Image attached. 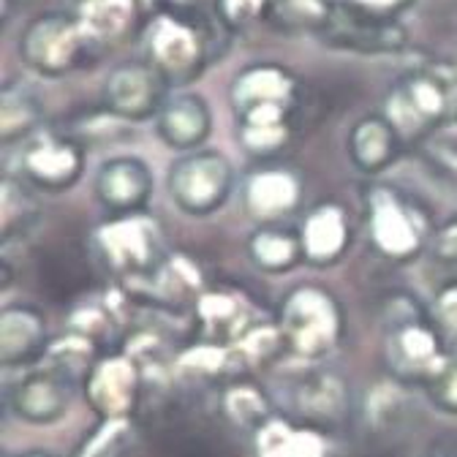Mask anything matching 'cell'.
<instances>
[{
    "label": "cell",
    "instance_id": "6da1fadb",
    "mask_svg": "<svg viewBox=\"0 0 457 457\" xmlns=\"http://www.w3.org/2000/svg\"><path fill=\"white\" fill-rule=\"evenodd\" d=\"M286 352L305 360H327L346 335V311L340 300L319 283H297L280 300L275 319Z\"/></svg>",
    "mask_w": 457,
    "mask_h": 457
},
{
    "label": "cell",
    "instance_id": "7a4b0ae2",
    "mask_svg": "<svg viewBox=\"0 0 457 457\" xmlns=\"http://www.w3.org/2000/svg\"><path fill=\"white\" fill-rule=\"evenodd\" d=\"M403 142H420L457 120V77L452 69H414L400 77L384 104Z\"/></svg>",
    "mask_w": 457,
    "mask_h": 457
},
{
    "label": "cell",
    "instance_id": "3957f363",
    "mask_svg": "<svg viewBox=\"0 0 457 457\" xmlns=\"http://www.w3.org/2000/svg\"><path fill=\"white\" fill-rule=\"evenodd\" d=\"M98 262L120 283H150L166 262L163 235L153 215H109L90 237Z\"/></svg>",
    "mask_w": 457,
    "mask_h": 457
},
{
    "label": "cell",
    "instance_id": "277c9868",
    "mask_svg": "<svg viewBox=\"0 0 457 457\" xmlns=\"http://www.w3.org/2000/svg\"><path fill=\"white\" fill-rule=\"evenodd\" d=\"M384 354L397 381L422 384L446 354L444 332L409 295H395L384 316Z\"/></svg>",
    "mask_w": 457,
    "mask_h": 457
},
{
    "label": "cell",
    "instance_id": "5b68a950",
    "mask_svg": "<svg viewBox=\"0 0 457 457\" xmlns=\"http://www.w3.org/2000/svg\"><path fill=\"white\" fill-rule=\"evenodd\" d=\"M368 235L376 253L392 264L414 262L430 243V215L400 188L376 183L365 191Z\"/></svg>",
    "mask_w": 457,
    "mask_h": 457
},
{
    "label": "cell",
    "instance_id": "8992f818",
    "mask_svg": "<svg viewBox=\"0 0 457 457\" xmlns=\"http://www.w3.org/2000/svg\"><path fill=\"white\" fill-rule=\"evenodd\" d=\"M93 41L87 38L79 17L63 12L36 14L20 33L17 52L28 71L44 79H63L87 63Z\"/></svg>",
    "mask_w": 457,
    "mask_h": 457
},
{
    "label": "cell",
    "instance_id": "52a82bcc",
    "mask_svg": "<svg viewBox=\"0 0 457 457\" xmlns=\"http://www.w3.org/2000/svg\"><path fill=\"white\" fill-rule=\"evenodd\" d=\"M145 61L169 87H188L207 69V41L186 12H161L145 33Z\"/></svg>",
    "mask_w": 457,
    "mask_h": 457
},
{
    "label": "cell",
    "instance_id": "ba28073f",
    "mask_svg": "<svg viewBox=\"0 0 457 457\" xmlns=\"http://www.w3.org/2000/svg\"><path fill=\"white\" fill-rule=\"evenodd\" d=\"M166 191L180 212L207 218L232 196L235 166L218 150L183 153L166 171Z\"/></svg>",
    "mask_w": 457,
    "mask_h": 457
},
{
    "label": "cell",
    "instance_id": "9c48e42d",
    "mask_svg": "<svg viewBox=\"0 0 457 457\" xmlns=\"http://www.w3.org/2000/svg\"><path fill=\"white\" fill-rule=\"evenodd\" d=\"M300 96V79L295 71L278 63H253L243 69L232 87V109L240 126H289L292 106Z\"/></svg>",
    "mask_w": 457,
    "mask_h": 457
},
{
    "label": "cell",
    "instance_id": "30bf717a",
    "mask_svg": "<svg viewBox=\"0 0 457 457\" xmlns=\"http://www.w3.org/2000/svg\"><path fill=\"white\" fill-rule=\"evenodd\" d=\"M82 389L87 406L101 420H131L142 400L145 370L126 349L104 352L87 370Z\"/></svg>",
    "mask_w": 457,
    "mask_h": 457
},
{
    "label": "cell",
    "instance_id": "8fae6325",
    "mask_svg": "<svg viewBox=\"0 0 457 457\" xmlns=\"http://www.w3.org/2000/svg\"><path fill=\"white\" fill-rule=\"evenodd\" d=\"M332 49L357 54H395L406 46L409 33L400 20L370 14L349 0H335L332 17L319 36Z\"/></svg>",
    "mask_w": 457,
    "mask_h": 457
},
{
    "label": "cell",
    "instance_id": "7c38bea8",
    "mask_svg": "<svg viewBox=\"0 0 457 457\" xmlns=\"http://www.w3.org/2000/svg\"><path fill=\"white\" fill-rule=\"evenodd\" d=\"M104 109L126 123L155 120L169 98V85L147 61H123L114 66L101 87Z\"/></svg>",
    "mask_w": 457,
    "mask_h": 457
},
{
    "label": "cell",
    "instance_id": "4fadbf2b",
    "mask_svg": "<svg viewBox=\"0 0 457 457\" xmlns=\"http://www.w3.org/2000/svg\"><path fill=\"white\" fill-rule=\"evenodd\" d=\"M20 171L25 183L46 194H63L85 175V145L71 134H38L28 139Z\"/></svg>",
    "mask_w": 457,
    "mask_h": 457
},
{
    "label": "cell",
    "instance_id": "5bb4252c",
    "mask_svg": "<svg viewBox=\"0 0 457 457\" xmlns=\"http://www.w3.org/2000/svg\"><path fill=\"white\" fill-rule=\"evenodd\" d=\"M74 381L66 370L44 362L41 368L25 370L9 386V409L28 425L61 422L74 400Z\"/></svg>",
    "mask_w": 457,
    "mask_h": 457
},
{
    "label": "cell",
    "instance_id": "9a60e30c",
    "mask_svg": "<svg viewBox=\"0 0 457 457\" xmlns=\"http://www.w3.org/2000/svg\"><path fill=\"white\" fill-rule=\"evenodd\" d=\"M79 22L93 41L101 46H123L147 33L155 20L153 0H79Z\"/></svg>",
    "mask_w": 457,
    "mask_h": 457
},
{
    "label": "cell",
    "instance_id": "2e32d148",
    "mask_svg": "<svg viewBox=\"0 0 457 457\" xmlns=\"http://www.w3.org/2000/svg\"><path fill=\"white\" fill-rule=\"evenodd\" d=\"M93 191L109 215L142 212L153 196V171L137 155H114L98 166Z\"/></svg>",
    "mask_w": 457,
    "mask_h": 457
},
{
    "label": "cell",
    "instance_id": "e0dca14e",
    "mask_svg": "<svg viewBox=\"0 0 457 457\" xmlns=\"http://www.w3.org/2000/svg\"><path fill=\"white\" fill-rule=\"evenodd\" d=\"M194 321L199 340L220 346H232L256 324L248 297L228 283H207V289L194 303Z\"/></svg>",
    "mask_w": 457,
    "mask_h": 457
},
{
    "label": "cell",
    "instance_id": "ac0fdd59",
    "mask_svg": "<svg viewBox=\"0 0 457 457\" xmlns=\"http://www.w3.org/2000/svg\"><path fill=\"white\" fill-rule=\"evenodd\" d=\"M292 414L303 422L319 425L324 430L340 425L352 411V389L335 370H311L303 373L292 392Z\"/></svg>",
    "mask_w": 457,
    "mask_h": 457
},
{
    "label": "cell",
    "instance_id": "d6986e66",
    "mask_svg": "<svg viewBox=\"0 0 457 457\" xmlns=\"http://www.w3.org/2000/svg\"><path fill=\"white\" fill-rule=\"evenodd\" d=\"M305 196L297 171L286 166H259L243 186L245 212L259 223H278L300 210Z\"/></svg>",
    "mask_w": 457,
    "mask_h": 457
},
{
    "label": "cell",
    "instance_id": "ffe728a7",
    "mask_svg": "<svg viewBox=\"0 0 457 457\" xmlns=\"http://www.w3.org/2000/svg\"><path fill=\"white\" fill-rule=\"evenodd\" d=\"M49 349L46 313L33 303H12L0 313V362L4 368H28L44 360Z\"/></svg>",
    "mask_w": 457,
    "mask_h": 457
},
{
    "label": "cell",
    "instance_id": "44dd1931",
    "mask_svg": "<svg viewBox=\"0 0 457 457\" xmlns=\"http://www.w3.org/2000/svg\"><path fill=\"white\" fill-rule=\"evenodd\" d=\"M212 131V109L199 93L178 90L166 98L155 118V134L158 139L178 150V153H194L202 150Z\"/></svg>",
    "mask_w": 457,
    "mask_h": 457
},
{
    "label": "cell",
    "instance_id": "7402d4cb",
    "mask_svg": "<svg viewBox=\"0 0 457 457\" xmlns=\"http://www.w3.org/2000/svg\"><path fill=\"white\" fill-rule=\"evenodd\" d=\"M352 218L340 202L316 204L300 226L303 256L313 267H332L352 248Z\"/></svg>",
    "mask_w": 457,
    "mask_h": 457
},
{
    "label": "cell",
    "instance_id": "603a6c76",
    "mask_svg": "<svg viewBox=\"0 0 457 457\" xmlns=\"http://www.w3.org/2000/svg\"><path fill=\"white\" fill-rule=\"evenodd\" d=\"M256 457H335L329 430L297 417L275 414L253 433Z\"/></svg>",
    "mask_w": 457,
    "mask_h": 457
},
{
    "label": "cell",
    "instance_id": "cb8c5ba5",
    "mask_svg": "<svg viewBox=\"0 0 457 457\" xmlns=\"http://www.w3.org/2000/svg\"><path fill=\"white\" fill-rule=\"evenodd\" d=\"M400 147H403V137L397 134L386 114H365L352 126L346 139V150L354 169L370 178L381 175L384 169L397 161Z\"/></svg>",
    "mask_w": 457,
    "mask_h": 457
},
{
    "label": "cell",
    "instance_id": "d4e9b609",
    "mask_svg": "<svg viewBox=\"0 0 457 457\" xmlns=\"http://www.w3.org/2000/svg\"><path fill=\"white\" fill-rule=\"evenodd\" d=\"M218 406L226 422H232L240 430L256 433L275 417L272 397L267 389L248 373H235L220 384Z\"/></svg>",
    "mask_w": 457,
    "mask_h": 457
},
{
    "label": "cell",
    "instance_id": "484cf974",
    "mask_svg": "<svg viewBox=\"0 0 457 457\" xmlns=\"http://www.w3.org/2000/svg\"><path fill=\"white\" fill-rule=\"evenodd\" d=\"M245 251L251 264L267 275H283L305 262L300 228H289L280 223H262L248 237Z\"/></svg>",
    "mask_w": 457,
    "mask_h": 457
},
{
    "label": "cell",
    "instance_id": "4316f807",
    "mask_svg": "<svg viewBox=\"0 0 457 457\" xmlns=\"http://www.w3.org/2000/svg\"><path fill=\"white\" fill-rule=\"evenodd\" d=\"M41 118L44 104L36 90L22 82H12L4 87V93H0V139H4V145L33 139Z\"/></svg>",
    "mask_w": 457,
    "mask_h": 457
},
{
    "label": "cell",
    "instance_id": "83f0119b",
    "mask_svg": "<svg viewBox=\"0 0 457 457\" xmlns=\"http://www.w3.org/2000/svg\"><path fill=\"white\" fill-rule=\"evenodd\" d=\"M335 0H270L267 22L286 36H321Z\"/></svg>",
    "mask_w": 457,
    "mask_h": 457
},
{
    "label": "cell",
    "instance_id": "f1b7e54d",
    "mask_svg": "<svg viewBox=\"0 0 457 457\" xmlns=\"http://www.w3.org/2000/svg\"><path fill=\"white\" fill-rule=\"evenodd\" d=\"M232 357L240 373H245L243 368H267L270 362H275L280 354H286V343L283 335L278 329V324H264L256 321L237 343H232Z\"/></svg>",
    "mask_w": 457,
    "mask_h": 457
},
{
    "label": "cell",
    "instance_id": "f546056e",
    "mask_svg": "<svg viewBox=\"0 0 457 457\" xmlns=\"http://www.w3.org/2000/svg\"><path fill=\"white\" fill-rule=\"evenodd\" d=\"M137 441L134 420H101L71 457H126Z\"/></svg>",
    "mask_w": 457,
    "mask_h": 457
},
{
    "label": "cell",
    "instance_id": "4dcf8cb0",
    "mask_svg": "<svg viewBox=\"0 0 457 457\" xmlns=\"http://www.w3.org/2000/svg\"><path fill=\"white\" fill-rule=\"evenodd\" d=\"M420 386L438 411L457 417V352H446Z\"/></svg>",
    "mask_w": 457,
    "mask_h": 457
},
{
    "label": "cell",
    "instance_id": "1f68e13d",
    "mask_svg": "<svg viewBox=\"0 0 457 457\" xmlns=\"http://www.w3.org/2000/svg\"><path fill=\"white\" fill-rule=\"evenodd\" d=\"M270 0H215L218 22L228 33H245L262 20H267Z\"/></svg>",
    "mask_w": 457,
    "mask_h": 457
},
{
    "label": "cell",
    "instance_id": "d6a6232c",
    "mask_svg": "<svg viewBox=\"0 0 457 457\" xmlns=\"http://www.w3.org/2000/svg\"><path fill=\"white\" fill-rule=\"evenodd\" d=\"M0 202H4V235H6V240H12L17 232H22V228L30 223L33 202L28 199V191H22V183H17L14 178L4 180Z\"/></svg>",
    "mask_w": 457,
    "mask_h": 457
},
{
    "label": "cell",
    "instance_id": "836d02e7",
    "mask_svg": "<svg viewBox=\"0 0 457 457\" xmlns=\"http://www.w3.org/2000/svg\"><path fill=\"white\" fill-rule=\"evenodd\" d=\"M289 126H240V147L251 155V158H272L275 153H280L289 142Z\"/></svg>",
    "mask_w": 457,
    "mask_h": 457
},
{
    "label": "cell",
    "instance_id": "e575fe53",
    "mask_svg": "<svg viewBox=\"0 0 457 457\" xmlns=\"http://www.w3.org/2000/svg\"><path fill=\"white\" fill-rule=\"evenodd\" d=\"M433 319L441 332L457 337V278L446 280L433 297Z\"/></svg>",
    "mask_w": 457,
    "mask_h": 457
},
{
    "label": "cell",
    "instance_id": "d590c367",
    "mask_svg": "<svg viewBox=\"0 0 457 457\" xmlns=\"http://www.w3.org/2000/svg\"><path fill=\"white\" fill-rule=\"evenodd\" d=\"M433 248H436V256L446 264H457V215L452 220H446L438 232H436V240H433Z\"/></svg>",
    "mask_w": 457,
    "mask_h": 457
},
{
    "label": "cell",
    "instance_id": "8d00e7d4",
    "mask_svg": "<svg viewBox=\"0 0 457 457\" xmlns=\"http://www.w3.org/2000/svg\"><path fill=\"white\" fill-rule=\"evenodd\" d=\"M349 4L370 12V14H378V17H389V20H397L406 9L414 6V0H349Z\"/></svg>",
    "mask_w": 457,
    "mask_h": 457
},
{
    "label": "cell",
    "instance_id": "74e56055",
    "mask_svg": "<svg viewBox=\"0 0 457 457\" xmlns=\"http://www.w3.org/2000/svg\"><path fill=\"white\" fill-rule=\"evenodd\" d=\"M430 158L436 166H441L449 178L457 180V145H436L430 147Z\"/></svg>",
    "mask_w": 457,
    "mask_h": 457
},
{
    "label": "cell",
    "instance_id": "f35d334b",
    "mask_svg": "<svg viewBox=\"0 0 457 457\" xmlns=\"http://www.w3.org/2000/svg\"><path fill=\"white\" fill-rule=\"evenodd\" d=\"M202 4H204V0H175L178 12H196Z\"/></svg>",
    "mask_w": 457,
    "mask_h": 457
},
{
    "label": "cell",
    "instance_id": "ab89813d",
    "mask_svg": "<svg viewBox=\"0 0 457 457\" xmlns=\"http://www.w3.org/2000/svg\"><path fill=\"white\" fill-rule=\"evenodd\" d=\"M428 457H457V446H436Z\"/></svg>",
    "mask_w": 457,
    "mask_h": 457
},
{
    "label": "cell",
    "instance_id": "60d3db41",
    "mask_svg": "<svg viewBox=\"0 0 457 457\" xmlns=\"http://www.w3.org/2000/svg\"><path fill=\"white\" fill-rule=\"evenodd\" d=\"M9 457H57V454L44 452V449H28V452H17V454H9Z\"/></svg>",
    "mask_w": 457,
    "mask_h": 457
},
{
    "label": "cell",
    "instance_id": "b9f144b4",
    "mask_svg": "<svg viewBox=\"0 0 457 457\" xmlns=\"http://www.w3.org/2000/svg\"><path fill=\"white\" fill-rule=\"evenodd\" d=\"M452 71H454V77H457V54H454V63H452Z\"/></svg>",
    "mask_w": 457,
    "mask_h": 457
}]
</instances>
